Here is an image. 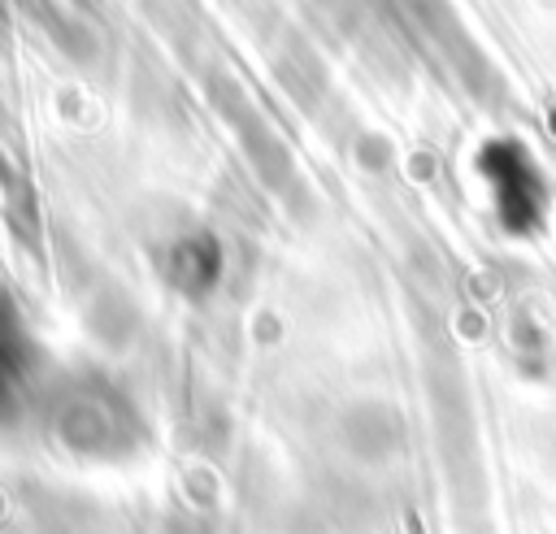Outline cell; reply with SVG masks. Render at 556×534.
<instances>
[{"label":"cell","instance_id":"6da1fadb","mask_svg":"<svg viewBox=\"0 0 556 534\" xmlns=\"http://www.w3.org/2000/svg\"><path fill=\"white\" fill-rule=\"evenodd\" d=\"M482 174L491 178L495 208H500V221L508 230L526 234L543 221V178H539L534 161L526 156V148L491 143L486 156H482Z\"/></svg>","mask_w":556,"mask_h":534}]
</instances>
